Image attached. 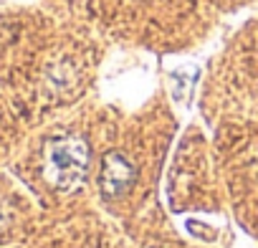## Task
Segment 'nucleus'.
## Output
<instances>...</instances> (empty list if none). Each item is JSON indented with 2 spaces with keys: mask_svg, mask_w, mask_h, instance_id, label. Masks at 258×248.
Returning <instances> with one entry per match:
<instances>
[{
  "mask_svg": "<svg viewBox=\"0 0 258 248\" xmlns=\"http://www.w3.org/2000/svg\"><path fill=\"white\" fill-rule=\"evenodd\" d=\"M89 167V147L79 137H56L46 145V180L58 190H76Z\"/></svg>",
  "mask_w": 258,
  "mask_h": 248,
  "instance_id": "obj_1",
  "label": "nucleus"
},
{
  "mask_svg": "<svg viewBox=\"0 0 258 248\" xmlns=\"http://www.w3.org/2000/svg\"><path fill=\"white\" fill-rule=\"evenodd\" d=\"M99 182H101V190L106 198H116V195H124L129 190V185L135 182V167L129 165L121 155L116 152H109L101 162V175H99Z\"/></svg>",
  "mask_w": 258,
  "mask_h": 248,
  "instance_id": "obj_2",
  "label": "nucleus"
}]
</instances>
